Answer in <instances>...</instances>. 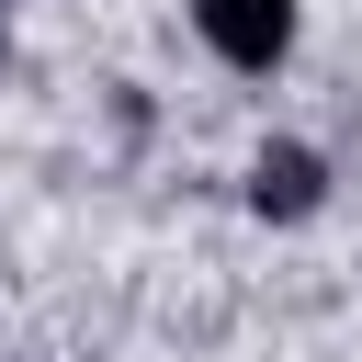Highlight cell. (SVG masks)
Here are the masks:
<instances>
[{"instance_id": "2", "label": "cell", "mask_w": 362, "mask_h": 362, "mask_svg": "<svg viewBox=\"0 0 362 362\" xmlns=\"http://www.w3.org/2000/svg\"><path fill=\"white\" fill-rule=\"evenodd\" d=\"M260 204H272V215H305V204H317V158H305V147H272V158H260Z\"/></svg>"}, {"instance_id": "1", "label": "cell", "mask_w": 362, "mask_h": 362, "mask_svg": "<svg viewBox=\"0 0 362 362\" xmlns=\"http://www.w3.org/2000/svg\"><path fill=\"white\" fill-rule=\"evenodd\" d=\"M192 23H204V45H215V57L272 68V57H283V34H294V0H192Z\"/></svg>"}]
</instances>
